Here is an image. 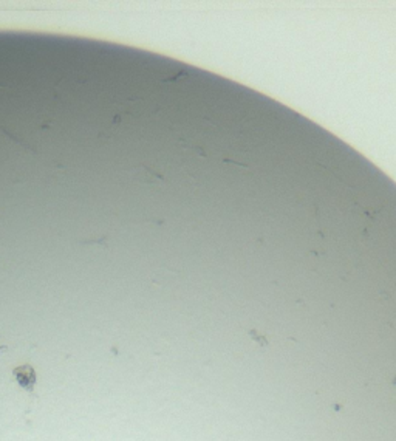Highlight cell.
Instances as JSON below:
<instances>
[{"mask_svg": "<svg viewBox=\"0 0 396 441\" xmlns=\"http://www.w3.org/2000/svg\"><path fill=\"white\" fill-rule=\"evenodd\" d=\"M13 375L17 381V384L25 389L27 392L33 393L34 392V386H36V381H37V376H36V370L30 366V364H24L21 367H16L13 370Z\"/></svg>", "mask_w": 396, "mask_h": 441, "instance_id": "1", "label": "cell"}, {"mask_svg": "<svg viewBox=\"0 0 396 441\" xmlns=\"http://www.w3.org/2000/svg\"><path fill=\"white\" fill-rule=\"evenodd\" d=\"M249 336L254 339V341H257L262 347H265V346H268V341H266V338L265 336H262V335H259L255 330H249Z\"/></svg>", "mask_w": 396, "mask_h": 441, "instance_id": "2", "label": "cell"}]
</instances>
